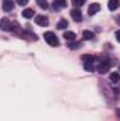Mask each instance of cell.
Masks as SVG:
<instances>
[{"label":"cell","instance_id":"cell-1","mask_svg":"<svg viewBox=\"0 0 120 121\" xmlns=\"http://www.w3.org/2000/svg\"><path fill=\"white\" fill-rule=\"evenodd\" d=\"M44 38H45V41H47L51 47H58V45H60V41H58L57 35H55L52 31H47V32H44Z\"/></svg>","mask_w":120,"mask_h":121},{"label":"cell","instance_id":"cell-2","mask_svg":"<svg viewBox=\"0 0 120 121\" xmlns=\"http://www.w3.org/2000/svg\"><path fill=\"white\" fill-rule=\"evenodd\" d=\"M109 70H110V62L109 60H102L97 66V72L100 75H103V73H107Z\"/></svg>","mask_w":120,"mask_h":121},{"label":"cell","instance_id":"cell-3","mask_svg":"<svg viewBox=\"0 0 120 121\" xmlns=\"http://www.w3.org/2000/svg\"><path fill=\"white\" fill-rule=\"evenodd\" d=\"M35 23L38 24V26H41V27H45V26H48V17L47 16H42V14H40V16H35Z\"/></svg>","mask_w":120,"mask_h":121},{"label":"cell","instance_id":"cell-4","mask_svg":"<svg viewBox=\"0 0 120 121\" xmlns=\"http://www.w3.org/2000/svg\"><path fill=\"white\" fill-rule=\"evenodd\" d=\"M11 26H13V24H11V21H10L9 18H1V21H0V27H1V30L3 31L11 30V28H13Z\"/></svg>","mask_w":120,"mask_h":121},{"label":"cell","instance_id":"cell-5","mask_svg":"<svg viewBox=\"0 0 120 121\" xmlns=\"http://www.w3.org/2000/svg\"><path fill=\"white\" fill-rule=\"evenodd\" d=\"M1 9H3L4 11H11V10L14 9V3H13V0H4L3 4H1Z\"/></svg>","mask_w":120,"mask_h":121},{"label":"cell","instance_id":"cell-6","mask_svg":"<svg viewBox=\"0 0 120 121\" xmlns=\"http://www.w3.org/2000/svg\"><path fill=\"white\" fill-rule=\"evenodd\" d=\"M71 16H72L74 21H76V23L82 21V13H81V10H78V9H74V10L71 11Z\"/></svg>","mask_w":120,"mask_h":121},{"label":"cell","instance_id":"cell-7","mask_svg":"<svg viewBox=\"0 0 120 121\" xmlns=\"http://www.w3.org/2000/svg\"><path fill=\"white\" fill-rule=\"evenodd\" d=\"M99 10H100V4H99V3H92L89 6V9H88V13H89V16H93V14H96Z\"/></svg>","mask_w":120,"mask_h":121},{"label":"cell","instance_id":"cell-8","mask_svg":"<svg viewBox=\"0 0 120 121\" xmlns=\"http://www.w3.org/2000/svg\"><path fill=\"white\" fill-rule=\"evenodd\" d=\"M66 7V0H54V10H60Z\"/></svg>","mask_w":120,"mask_h":121},{"label":"cell","instance_id":"cell-9","mask_svg":"<svg viewBox=\"0 0 120 121\" xmlns=\"http://www.w3.org/2000/svg\"><path fill=\"white\" fill-rule=\"evenodd\" d=\"M64 38H65L68 42H71V41H74V39L76 38V35H75V32H72V31H65V32H64Z\"/></svg>","mask_w":120,"mask_h":121},{"label":"cell","instance_id":"cell-10","mask_svg":"<svg viewBox=\"0 0 120 121\" xmlns=\"http://www.w3.org/2000/svg\"><path fill=\"white\" fill-rule=\"evenodd\" d=\"M107 7H109V10H112V11L117 10V9H119V0H109Z\"/></svg>","mask_w":120,"mask_h":121},{"label":"cell","instance_id":"cell-11","mask_svg":"<svg viewBox=\"0 0 120 121\" xmlns=\"http://www.w3.org/2000/svg\"><path fill=\"white\" fill-rule=\"evenodd\" d=\"M109 79H110L113 83H119L120 82V73L119 72H112L110 76H109Z\"/></svg>","mask_w":120,"mask_h":121},{"label":"cell","instance_id":"cell-12","mask_svg":"<svg viewBox=\"0 0 120 121\" xmlns=\"http://www.w3.org/2000/svg\"><path fill=\"white\" fill-rule=\"evenodd\" d=\"M24 18H31V17H34L35 14H34V10L32 9H26V10H23V14H21Z\"/></svg>","mask_w":120,"mask_h":121},{"label":"cell","instance_id":"cell-13","mask_svg":"<svg viewBox=\"0 0 120 121\" xmlns=\"http://www.w3.org/2000/svg\"><path fill=\"white\" fill-rule=\"evenodd\" d=\"M83 38H85V39H88V41H90V39H93V38H95V34H93L92 31H89V30H85V31H83Z\"/></svg>","mask_w":120,"mask_h":121},{"label":"cell","instance_id":"cell-14","mask_svg":"<svg viewBox=\"0 0 120 121\" xmlns=\"http://www.w3.org/2000/svg\"><path fill=\"white\" fill-rule=\"evenodd\" d=\"M68 48H69V49H79V48H81V44H79V42L71 41V42L68 44Z\"/></svg>","mask_w":120,"mask_h":121},{"label":"cell","instance_id":"cell-15","mask_svg":"<svg viewBox=\"0 0 120 121\" xmlns=\"http://www.w3.org/2000/svg\"><path fill=\"white\" fill-rule=\"evenodd\" d=\"M68 27V21L66 20H61L60 23L57 24V28H60V30H65Z\"/></svg>","mask_w":120,"mask_h":121},{"label":"cell","instance_id":"cell-16","mask_svg":"<svg viewBox=\"0 0 120 121\" xmlns=\"http://www.w3.org/2000/svg\"><path fill=\"white\" fill-rule=\"evenodd\" d=\"M83 66H85V69H86L88 72H93V60H90V62H83Z\"/></svg>","mask_w":120,"mask_h":121},{"label":"cell","instance_id":"cell-17","mask_svg":"<svg viewBox=\"0 0 120 121\" xmlns=\"http://www.w3.org/2000/svg\"><path fill=\"white\" fill-rule=\"evenodd\" d=\"M37 4H38L41 9H45V10L48 9V1H47V0H37Z\"/></svg>","mask_w":120,"mask_h":121},{"label":"cell","instance_id":"cell-18","mask_svg":"<svg viewBox=\"0 0 120 121\" xmlns=\"http://www.w3.org/2000/svg\"><path fill=\"white\" fill-rule=\"evenodd\" d=\"M85 1H86V0H72V4L76 6V7H81L82 4H85Z\"/></svg>","mask_w":120,"mask_h":121},{"label":"cell","instance_id":"cell-19","mask_svg":"<svg viewBox=\"0 0 120 121\" xmlns=\"http://www.w3.org/2000/svg\"><path fill=\"white\" fill-rule=\"evenodd\" d=\"M82 60H83V62H90V60H93V56H90V55H83V56H82Z\"/></svg>","mask_w":120,"mask_h":121},{"label":"cell","instance_id":"cell-20","mask_svg":"<svg viewBox=\"0 0 120 121\" xmlns=\"http://www.w3.org/2000/svg\"><path fill=\"white\" fill-rule=\"evenodd\" d=\"M17 3H18V4H21V6H26V4L28 3V0H17Z\"/></svg>","mask_w":120,"mask_h":121},{"label":"cell","instance_id":"cell-21","mask_svg":"<svg viewBox=\"0 0 120 121\" xmlns=\"http://www.w3.org/2000/svg\"><path fill=\"white\" fill-rule=\"evenodd\" d=\"M116 39H117V41L120 42V30H119V31H116Z\"/></svg>","mask_w":120,"mask_h":121},{"label":"cell","instance_id":"cell-22","mask_svg":"<svg viewBox=\"0 0 120 121\" xmlns=\"http://www.w3.org/2000/svg\"><path fill=\"white\" fill-rule=\"evenodd\" d=\"M116 114H117V117L120 118V108H117V110H116Z\"/></svg>","mask_w":120,"mask_h":121},{"label":"cell","instance_id":"cell-23","mask_svg":"<svg viewBox=\"0 0 120 121\" xmlns=\"http://www.w3.org/2000/svg\"><path fill=\"white\" fill-rule=\"evenodd\" d=\"M117 21H119V24H120V16H119V17H117Z\"/></svg>","mask_w":120,"mask_h":121}]
</instances>
